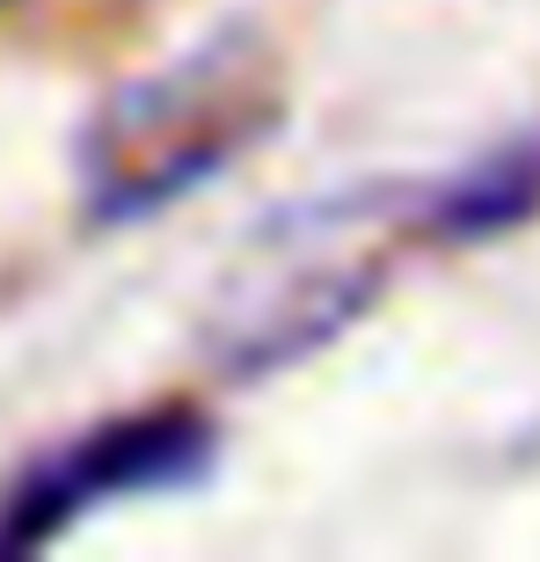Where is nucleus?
Instances as JSON below:
<instances>
[{"instance_id": "20e7f679", "label": "nucleus", "mask_w": 540, "mask_h": 562, "mask_svg": "<svg viewBox=\"0 0 540 562\" xmlns=\"http://www.w3.org/2000/svg\"><path fill=\"white\" fill-rule=\"evenodd\" d=\"M533 212H540V139H511L468 161L453 183H438L416 212V227L438 241H482V234H504Z\"/></svg>"}, {"instance_id": "f03ea898", "label": "nucleus", "mask_w": 540, "mask_h": 562, "mask_svg": "<svg viewBox=\"0 0 540 562\" xmlns=\"http://www.w3.org/2000/svg\"><path fill=\"white\" fill-rule=\"evenodd\" d=\"M373 292L380 256L365 249V227L307 212L263 241V263L234 271L227 307L212 322V358L227 373H270V366L329 344L351 314H365Z\"/></svg>"}, {"instance_id": "7ed1b4c3", "label": "nucleus", "mask_w": 540, "mask_h": 562, "mask_svg": "<svg viewBox=\"0 0 540 562\" xmlns=\"http://www.w3.org/2000/svg\"><path fill=\"white\" fill-rule=\"evenodd\" d=\"M220 453V438L198 409H139V417L95 424L88 438L44 453L15 482V497L0 504V555L44 548L74 519H88L110 497H154V490H183L198 482Z\"/></svg>"}, {"instance_id": "f257e3e1", "label": "nucleus", "mask_w": 540, "mask_h": 562, "mask_svg": "<svg viewBox=\"0 0 540 562\" xmlns=\"http://www.w3.org/2000/svg\"><path fill=\"white\" fill-rule=\"evenodd\" d=\"M278 117L285 81L270 44H256L249 30L205 37L95 103L81 132V198L110 227L154 220L161 205L205 190L241 154H256Z\"/></svg>"}]
</instances>
